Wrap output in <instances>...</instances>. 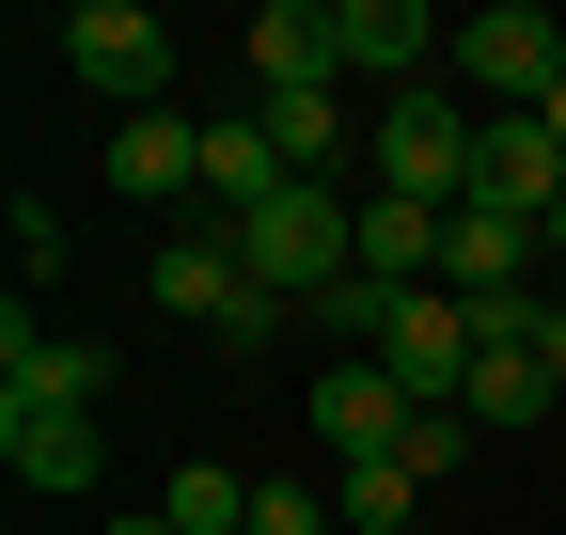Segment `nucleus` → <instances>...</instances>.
Masks as SVG:
<instances>
[{
    "label": "nucleus",
    "mask_w": 566,
    "mask_h": 535,
    "mask_svg": "<svg viewBox=\"0 0 566 535\" xmlns=\"http://www.w3.org/2000/svg\"><path fill=\"white\" fill-rule=\"evenodd\" d=\"M346 206H363V189H283V206H252V221H221L237 237V268H252V300H283V315H315L331 284H346V268H363V252H346Z\"/></svg>",
    "instance_id": "nucleus-1"
},
{
    "label": "nucleus",
    "mask_w": 566,
    "mask_h": 535,
    "mask_svg": "<svg viewBox=\"0 0 566 535\" xmlns=\"http://www.w3.org/2000/svg\"><path fill=\"white\" fill-rule=\"evenodd\" d=\"M472 126H488V111H472L457 80L378 95V111H363V174H378V189H409V206H472Z\"/></svg>",
    "instance_id": "nucleus-2"
},
{
    "label": "nucleus",
    "mask_w": 566,
    "mask_h": 535,
    "mask_svg": "<svg viewBox=\"0 0 566 535\" xmlns=\"http://www.w3.org/2000/svg\"><path fill=\"white\" fill-rule=\"evenodd\" d=\"M48 48H63L80 95H111V126H126V111H174V32H158V0H80Z\"/></svg>",
    "instance_id": "nucleus-3"
},
{
    "label": "nucleus",
    "mask_w": 566,
    "mask_h": 535,
    "mask_svg": "<svg viewBox=\"0 0 566 535\" xmlns=\"http://www.w3.org/2000/svg\"><path fill=\"white\" fill-rule=\"evenodd\" d=\"M441 80H457V95H488V111H551V80H566V32L535 17V0H488V17H457Z\"/></svg>",
    "instance_id": "nucleus-4"
},
{
    "label": "nucleus",
    "mask_w": 566,
    "mask_h": 535,
    "mask_svg": "<svg viewBox=\"0 0 566 535\" xmlns=\"http://www.w3.org/2000/svg\"><path fill=\"white\" fill-rule=\"evenodd\" d=\"M363 363L409 394V410H457V394H472V363H488V331H472V300H457V284H424V300H394V331H378Z\"/></svg>",
    "instance_id": "nucleus-5"
},
{
    "label": "nucleus",
    "mask_w": 566,
    "mask_h": 535,
    "mask_svg": "<svg viewBox=\"0 0 566 535\" xmlns=\"http://www.w3.org/2000/svg\"><path fill=\"white\" fill-rule=\"evenodd\" d=\"M441 17H424V0H331V80H378V95H424L441 80Z\"/></svg>",
    "instance_id": "nucleus-6"
},
{
    "label": "nucleus",
    "mask_w": 566,
    "mask_h": 535,
    "mask_svg": "<svg viewBox=\"0 0 566 535\" xmlns=\"http://www.w3.org/2000/svg\"><path fill=\"white\" fill-rule=\"evenodd\" d=\"M0 394H17V410H95V394H111V331H48L17 300V315H0Z\"/></svg>",
    "instance_id": "nucleus-7"
},
{
    "label": "nucleus",
    "mask_w": 566,
    "mask_h": 535,
    "mask_svg": "<svg viewBox=\"0 0 566 535\" xmlns=\"http://www.w3.org/2000/svg\"><path fill=\"white\" fill-rule=\"evenodd\" d=\"M472 206H504V221L551 237V206H566V143H551L535 111H488V126H472Z\"/></svg>",
    "instance_id": "nucleus-8"
},
{
    "label": "nucleus",
    "mask_w": 566,
    "mask_h": 535,
    "mask_svg": "<svg viewBox=\"0 0 566 535\" xmlns=\"http://www.w3.org/2000/svg\"><path fill=\"white\" fill-rule=\"evenodd\" d=\"M0 473L48 489V504H80V489L111 473V426H95V410H17V394H0Z\"/></svg>",
    "instance_id": "nucleus-9"
},
{
    "label": "nucleus",
    "mask_w": 566,
    "mask_h": 535,
    "mask_svg": "<svg viewBox=\"0 0 566 535\" xmlns=\"http://www.w3.org/2000/svg\"><path fill=\"white\" fill-rule=\"evenodd\" d=\"M300 426L331 441V473H363V457H409V426H424V410H409V394H394L378 363H331V378H315V410H300Z\"/></svg>",
    "instance_id": "nucleus-10"
},
{
    "label": "nucleus",
    "mask_w": 566,
    "mask_h": 535,
    "mask_svg": "<svg viewBox=\"0 0 566 535\" xmlns=\"http://www.w3.org/2000/svg\"><path fill=\"white\" fill-rule=\"evenodd\" d=\"M441 221H457V206H409V189H363V206H346V252H363V284L424 300V284H441Z\"/></svg>",
    "instance_id": "nucleus-11"
},
{
    "label": "nucleus",
    "mask_w": 566,
    "mask_h": 535,
    "mask_svg": "<svg viewBox=\"0 0 566 535\" xmlns=\"http://www.w3.org/2000/svg\"><path fill=\"white\" fill-rule=\"evenodd\" d=\"M111 189L126 206H205V126L189 111H126L111 126Z\"/></svg>",
    "instance_id": "nucleus-12"
},
{
    "label": "nucleus",
    "mask_w": 566,
    "mask_h": 535,
    "mask_svg": "<svg viewBox=\"0 0 566 535\" xmlns=\"http://www.w3.org/2000/svg\"><path fill=\"white\" fill-rule=\"evenodd\" d=\"M283 143H268V111H221L205 126V221H252V206H283Z\"/></svg>",
    "instance_id": "nucleus-13"
},
{
    "label": "nucleus",
    "mask_w": 566,
    "mask_h": 535,
    "mask_svg": "<svg viewBox=\"0 0 566 535\" xmlns=\"http://www.w3.org/2000/svg\"><path fill=\"white\" fill-rule=\"evenodd\" d=\"M237 300H252L237 237H221V221H174V237H158V315H205V331H221Z\"/></svg>",
    "instance_id": "nucleus-14"
},
{
    "label": "nucleus",
    "mask_w": 566,
    "mask_h": 535,
    "mask_svg": "<svg viewBox=\"0 0 566 535\" xmlns=\"http://www.w3.org/2000/svg\"><path fill=\"white\" fill-rule=\"evenodd\" d=\"M268 111V143H283V174H346V158H363V111H346V80H315V95H252Z\"/></svg>",
    "instance_id": "nucleus-15"
},
{
    "label": "nucleus",
    "mask_w": 566,
    "mask_h": 535,
    "mask_svg": "<svg viewBox=\"0 0 566 535\" xmlns=\"http://www.w3.org/2000/svg\"><path fill=\"white\" fill-rule=\"evenodd\" d=\"M331 80V0H268L252 17V95H315Z\"/></svg>",
    "instance_id": "nucleus-16"
},
{
    "label": "nucleus",
    "mask_w": 566,
    "mask_h": 535,
    "mask_svg": "<svg viewBox=\"0 0 566 535\" xmlns=\"http://www.w3.org/2000/svg\"><path fill=\"white\" fill-rule=\"evenodd\" d=\"M457 410H472V426H551V410H566V394H551V363H535V347H488V363H472V394H457Z\"/></svg>",
    "instance_id": "nucleus-17"
},
{
    "label": "nucleus",
    "mask_w": 566,
    "mask_h": 535,
    "mask_svg": "<svg viewBox=\"0 0 566 535\" xmlns=\"http://www.w3.org/2000/svg\"><path fill=\"white\" fill-rule=\"evenodd\" d=\"M158 520H174V535H252V473H221V457H189V473L158 489Z\"/></svg>",
    "instance_id": "nucleus-18"
},
{
    "label": "nucleus",
    "mask_w": 566,
    "mask_h": 535,
    "mask_svg": "<svg viewBox=\"0 0 566 535\" xmlns=\"http://www.w3.org/2000/svg\"><path fill=\"white\" fill-rule=\"evenodd\" d=\"M409 489H424L409 457H363V473H331V520L346 535H409Z\"/></svg>",
    "instance_id": "nucleus-19"
},
{
    "label": "nucleus",
    "mask_w": 566,
    "mask_h": 535,
    "mask_svg": "<svg viewBox=\"0 0 566 535\" xmlns=\"http://www.w3.org/2000/svg\"><path fill=\"white\" fill-rule=\"evenodd\" d=\"M252 535H346V520H331V489H300V473H252Z\"/></svg>",
    "instance_id": "nucleus-20"
},
{
    "label": "nucleus",
    "mask_w": 566,
    "mask_h": 535,
    "mask_svg": "<svg viewBox=\"0 0 566 535\" xmlns=\"http://www.w3.org/2000/svg\"><path fill=\"white\" fill-rule=\"evenodd\" d=\"M0 237H17V268H32V284H63V221L32 206V189H17V221H0Z\"/></svg>",
    "instance_id": "nucleus-21"
},
{
    "label": "nucleus",
    "mask_w": 566,
    "mask_h": 535,
    "mask_svg": "<svg viewBox=\"0 0 566 535\" xmlns=\"http://www.w3.org/2000/svg\"><path fill=\"white\" fill-rule=\"evenodd\" d=\"M535 363H551V394H566V300H551V331H535Z\"/></svg>",
    "instance_id": "nucleus-22"
},
{
    "label": "nucleus",
    "mask_w": 566,
    "mask_h": 535,
    "mask_svg": "<svg viewBox=\"0 0 566 535\" xmlns=\"http://www.w3.org/2000/svg\"><path fill=\"white\" fill-rule=\"evenodd\" d=\"M535 126H551V143H566V80H551V111H535Z\"/></svg>",
    "instance_id": "nucleus-23"
},
{
    "label": "nucleus",
    "mask_w": 566,
    "mask_h": 535,
    "mask_svg": "<svg viewBox=\"0 0 566 535\" xmlns=\"http://www.w3.org/2000/svg\"><path fill=\"white\" fill-rule=\"evenodd\" d=\"M551 268H566V206H551Z\"/></svg>",
    "instance_id": "nucleus-24"
}]
</instances>
